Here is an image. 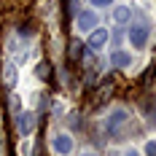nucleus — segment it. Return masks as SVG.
<instances>
[{
  "label": "nucleus",
  "mask_w": 156,
  "mask_h": 156,
  "mask_svg": "<svg viewBox=\"0 0 156 156\" xmlns=\"http://www.w3.org/2000/svg\"><path fill=\"white\" fill-rule=\"evenodd\" d=\"M126 38H129V43L135 48H145L148 46V38H151V27L148 24H132L129 32H126Z\"/></svg>",
  "instance_id": "obj_1"
},
{
  "label": "nucleus",
  "mask_w": 156,
  "mask_h": 156,
  "mask_svg": "<svg viewBox=\"0 0 156 156\" xmlns=\"http://www.w3.org/2000/svg\"><path fill=\"white\" fill-rule=\"evenodd\" d=\"M97 24H100V16H97L94 8H83V11H78V14H76V27L81 32H92Z\"/></svg>",
  "instance_id": "obj_2"
},
{
  "label": "nucleus",
  "mask_w": 156,
  "mask_h": 156,
  "mask_svg": "<svg viewBox=\"0 0 156 156\" xmlns=\"http://www.w3.org/2000/svg\"><path fill=\"white\" fill-rule=\"evenodd\" d=\"M73 137L67 135V132H59V135H54L51 137V148H54V154H59V156H70L73 154Z\"/></svg>",
  "instance_id": "obj_3"
},
{
  "label": "nucleus",
  "mask_w": 156,
  "mask_h": 156,
  "mask_svg": "<svg viewBox=\"0 0 156 156\" xmlns=\"http://www.w3.org/2000/svg\"><path fill=\"white\" fill-rule=\"evenodd\" d=\"M35 124H38V119H35V113H32V110H24V113L16 119V129H19V135H22V137H30L32 132H35Z\"/></svg>",
  "instance_id": "obj_4"
},
{
  "label": "nucleus",
  "mask_w": 156,
  "mask_h": 156,
  "mask_svg": "<svg viewBox=\"0 0 156 156\" xmlns=\"http://www.w3.org/2000/svg\"><path fill=\"white\" fill-rule=\"evenodd\" d=\"M110 41V32L105 27H94L89 32V51H100V48H105Z\"/></svg>",
  "instance_id": "obj_5"
},
{
  "label": "nucleus",
  "mask_w": 156,
  "mask_h": 156,
  "mask_svg": "<svg viewBox=\"0 0 156 156\" xmlns=\"http://www.w3.org/2000/svg\"><path fill=\"white\" fill-rule=\"evenodd\" d=\"M110 65H113V67H129V65H132V54L124 51V48H116V51L110 54Z\"/></svg>",
  "instance_id": "obj_6"
},
{
  "label": "nucleus",
  "mask_w": 156,
  "mask_h": 156,
  "mask_svg": "<svg viewBox=\"0 0 156 156\" xmlns=\"http://www.w3.org/2000/svg\"><path fill=\"white\" fill-rule=\"evenodd\" d=\"M132 8H129V5H116V8H113V22H116V24H129V22H132Z\"/></svg>",
  "instance_id": "obj_7"
},
{
  "label": "nucleus",
  "mask_w": 156,
  "mask_h": 156,
  "mask_svg": "<svg viewBox=\"0 0 156 156\" xmlns=\"http://www.w3.org/2000/svg\"><path fill=\"white\" fill-rule=\"evenodd\" d=\"M126 119H129V110H126V108L113 110V113L108 116V129H116V126H121V124L126 121Z\"/></svg>",
  "instance_id": "obj_8"
},
{
  "label": "nucleus",
  "mask_w": 156,
  "mask_h": 156,
  "mask_svg": "<svg viewBox=\"0 0 156 156\" xmlns=\"http://www.w3.org/2000/svg\"><path fill=\"white\" fill-rule=\"evenodd\" d=\"M3 81H5L8 89H14V86H16V65L14 62H5V65H3Z\"/></svg>",
  "instance_id": "obj_9"
},
{
  "label": "nucleus",
  "mask_w": 156,
  "mask_h": 156,
  "mask_svg": "<svg viewBox=\"0 0 156 156\" xmlns=\"http://www.w3.org/2000/svg\"><path fill=\"white\" fill-rule=\"evenodd\" d=\"M81 54H83V43H81V41H73V43H70V57L78 59Z\"/></svg>",
  "instance_id": "obj_10"
},
{
  "label": "nucleus",
  "mask_w": 156,
  "mask_h": 156,
  "mask_svg": "<svg viewBox=\"0 0 156 156\" xmlns=\"http://www.w3.org/2000/svg\"><path fill=\"white\" fill-rule=\"evenodd\" d=\"M35 76L41 78V81H48V65H46V62H41L38 67H35Z\"/></svg>",
  "instance_id": "obj_11"
},
{
  "label": "nucleus",
  "mask_w": 156,
  "mask_h": 156,
  "mask_svg": "<svg viewBox=\"0 0 156 156\" xmlns=\"http://www.w3.org/2000/svg\"><path fill=\"white\" fill-rule=\"evenodd\" d=\"M78 11H81V8H78V0H67V14H70V16H76Z\"/></svg>",
  "instance_id": "obj_12"
},
{
  "label": "nucleus",
  "mask_w": 156,
  "mask_h": 156,
  "mask_svg": "<svg viewBox=\"0 0 156 156\" xmlns=\"http://www.w3.org/2000/svg\"><path fill=\"white\" fill-rule=\"evenodd\" d=\"M145 156H156V143H154V140L145 143Z\"/></svg>",
  "instance_id": "obj_13"
},
{
  "label": "nucleus",
  "mask_w": 156,
  "mask_h": 156,
  "mask_svg": "<svg viewBox=\"0 0 156 156\" xmlns=\"http://www.w3.org/2000/svg\"><path fill=\"white\" fill-rule=\"evenodd\" d=\"M94 8H108V5H113V0H92Z\"/></svg>",
  "instance_id": "obj_14"
},
{
  "label": "nucleus",
  "mask_w": 156,
  "mask_h": 156,
  "mask_svg": "<svg viewBox=\"0 0 156 156\" xmlns=\"http://www.w3.org/2000/svg\"><path fill=\"white\" fill-rule=\"evenodd\" d=\"M126 156H140V151H137V148H129V151H126Z\"/></svg>",
  "instance_id": "obj_15"
},
{
  "label": "nucleus",
  "mask_w": 156,
  "mask_h": 156,
  "mask_svg": "<svg viewBox=\"0 0 156 156\" xmlns=\"http://www.w3.org/2000/svg\"><path fill=\"white\" fill-rule=\"evenodd\" d=\"M81 156H97V154H94V151H83Z\"/></svg>",
  "instance_id": "obj_16"
}]
</instances>
